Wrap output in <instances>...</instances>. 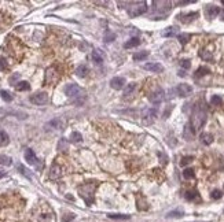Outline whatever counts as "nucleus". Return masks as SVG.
<instances>
[{
	"instance_id": "obj_1",
	"label": "nucleus",
	"mask_w": 224,
	"mask_h": 222,
	"mask_svg": "<svg viewBox=\"0 0 224 222\" xmlns=\"http://www.w3.org/2000/svg\"><path fill=\"white\" fill-rule=\"evenodd\" d=\"M206 118H208V112H206V108H205V104L198 103L194 107L193 114H191L190 125H191V128H193V130L194 132L201 130V128L205 125V122H206Z\"/></svg>"
},
{
	"instance_id": "obj_2",
	"label": "nucleus",
	"mask_w": 224,
	"mask_h": 222,
	"mask_svg": "<svg viewBox=\"0 0 224 222\" xmlns=\"http://www.w3.org/2000/svg\"><path fill=\"white\" fill-rule=\"evenodd\" d=\"M95 186L96 184H92V182H87L84 185H81L78 188V193L80 196L85 200V203L88 206H91L94 203V192H95Z\"/></svg>"
},
{
	"instance_id": "obj_3",
	"label": "nucleus",
	"mask_w": 224,
	"mask_h": 222,
	"mask_svg": "<svg viewBox=\"0 0 224 222\" xmlns=\"http://www.w3.org/2000/svg\"><path fill=\"white\" fill-rule=\"evenodd\" d=\"M131 7H128V14L132 18H136L139 15H143L147 11V3L146 2H133L129 3Z\"/></svg>"
},
{
	"instance_id": "obj_4",
	"label": "nucleus",
	"mask_w": 224,
	"mask_h": 222,
	"mask_svg": "<svg viewBox=\"0 0 224 222\" xmlns=\"http://www.w3.org/2000/svg\"><path fill=\"white\" fill-rule=\"evenodd\" d=\"M65 95L72 99H77V97L84 96V90L77 84H69L65 86Z\"/></svg>"
},
{
	"instance_id": "obj_5",
	"label": "nucleus",
	"mask_w": 224,
	"mask_h": 222,
	"mask_svg": "<svg viewBox=\"0 0 224 222\" xmlns=\"http://www.w3.org/2000/svg\"><path fill=\"white\" fill-rule=\"evenodd\" d=\"M48 101V95L45 92H37L31 96V103L36 104V106H43Z\"/></svg>"
},
{
	"instance_id": "obj_6",
	"label": "nucleus",
	"mask_w": 224,
	"mask_h": 222,
	"mask_svg": "<svg viewBox=\"0 0 224 222\" xmlns=\"http://www.w3.org/2000/svg\"><path fill=\"white\" fill-rule=\"evenodd\" d=\"M59 79V73H56V66H51L45 71V82L47 84H55Z\"/></svg>"
},
{
	"instance_id": "obj_7",
	"label": "nucleus",
	"mask_w": 224,
	"mask_h": 222,
	"mask_svg": "<svg viewBox=\"0 0 224 222\" xmlns=\"http://www.w3.org/2000/svg\"><path fill=\"white\" fill-rule=\"evenodd\" d=\"M165 92H164L162 89H158V90H155V92H153V93H150L149 95V100L151 101L153 104H158V103H161V101L164 100V97H165Z\"/></svg>"
},
{
	"instance_id": "obj_8",
	"label": "nucleus",
	"mask_w": 224,
	"mask_h": 222,
	"mask_svg": "<svg viewBox=\"0 0 224 222\" xmlns=\"http://www.w3.org/2000/svg\"><path fill=\"white\" fill-rule=\"evenodd\" d=\"M177 93H179V96H183V97H186V96H190L191 93H193V86L188 84H179L176 88Z\"/></svg>"
},
{
	"instance_id": "obj_9",
	"label": "nucleus",
	"mask_w": 224,
	"mask_h": 222,
	"mask_svg": "<svg viewBox=\"0 0 224 222\" xmlns=\"http://www.w3.org/2000/svg\"><path fill=\"white\" fill-rule=\"evenodd\" d=\"M62 175V169L59 164L54 163L52 166H51L50 169V173H48V177H50V180H58L59 177Z\"/></svg>"
},
{
	"instance_id": "obj_10",
	"label": "nucleus",
	"mask_w": 224,
	"mask_h": 222,
	"mask_svg": "<svg viewBox=\"0 0 224 222\" xmlns=\"http://www.w3.org/2000/svg\"><path fill=\"white\" fill-rule=\"evenodd\" d=\"M25 160H26V163L28 164H32V166L37 167V160H39V159L36 158L33 150H31V148H28V150L25 151Z\"/></svg>"
},
{
	"instance_id": "obj_11",
	"label": "nucleus",
	"mask_w": 224,
	"mask_h": 222,
	"mask_svg": "<svg viewBox=\"0 0 224 222\" xmlns=\"http://www.w3.org/2000/svg\"><path fill=\"white\" fill-rule=\"evenodd\" d=\"M205 14H206V16L209 19H213V18H216V16L220 14V8L216 7V5L209 4V5H206V7H205Z\"/></svg>"
},
{
	"instance_id": "obj_12",
	"label": "nucleus",
	"mask_w": 224,
	"mask_h": 222,
	"mask_svg": "<svg viewBox=\"0 0 224 222\" xmlns=\"http://www.w3.org/2000/svg\"><path fill=\"white\" fill-rule=\"evenodd\" d=\"M155 117H157V110L155 108H146L143 111V118L146 123H151Z\"/></svg>"
},
{
	"instance_id": "obj_13",
	"label": "nucleus",
	"mask_w": 224,
	"mask_h": 222,
	"mask_svg": "<svg viewBox=\"0 0 224 222\" xmlns=\"http://www.w3.org/2000/svg\"><path fill=\"white\" fill-rule=\"evenodd\" d=\"M144 70H149L151 73H161L164 71V66L161 63H155V62H150L144 65Z\"/></svg>"
},
{
	"instance_id": "obj_14",
	"label": "nucleus",
	"mask_w": 224,
	"mask_h": 222,
	"mask_svg": "<svg viewBox=\"0 0 224 222\" xmlns=\"http://www.w3.org/2000/svg\"><path fill=\"white\" fill-rule=\"evenodd\" d=\"M124 85H125V79L122 78V77H114V78L110 79V86L113 88V89H116V90L122 89Z\"/></svg>"
},
{
	"instance_id": "obj_15",
	"label": "nucleus",
	"mask_w": 224,
	"mask_h": 222,
	"mask_svg": "<svg viewBox=\"0 0 224 222\" xmlns=\"http://www.w3.org/2000/svg\"><path fill=\"white\" fill-rule=\"evenodd\" d=\"M194 134H195V132L193 130L190 123H187V125L184 126V129H183V137H184L187 141H191V140L194 139Z\"/></svg>"
},
{
	"instance_id": "obj_16",
	"label": "nucleus",
	"mask_w": 224,
	"mask_h": 222,
	"mask_svg": "<svg viewBox=\"0 0 224 222\" xmlns=\"http://www.w3.org/2000/svg\"><path fill=\"white\" fill-rule=\"evenodd\" d=\"M197 16H198V12H188V14H180L177 18H179L183 23H188V22H191L193 19H195Z\"/></svg>"
},
{
	"instance_id": "obj_17",
	"label": "nucleus",
	"mask_w": 224,
	"mask_h": 222,
	"mask_svg": "<svg viewBox=\"0 0 224 222\" xmlns=\"http://www.w3.org/2000/svg\"><path fill=\"white\" fill-rule=\"evenodd\" d=\"M9 143H10V137L7 134V132H4L3 129H0V145L6 147V145H9Z\"/></svg>"
},
{
	"instance_id": "obj_18",
	"label": "nucleus",
	"mask_w": 224,
	"mask_h": 222,
	"mask_svg": "<svg viewBox=\"0 0 224 222\" xmlns=\"http://www.w3.org/2000/svg\"><path fill=\"white\" fill-rule=\"evenodd\" d=\"M92 59H94L95 63H98V65H102L103 62V54L100 49H95L94 52H92Z\"/></svg>"
},
{
	"instance_id": "obj_19",
	"label": "nucleus",
	"mask_w": 224,
	"mask_h": 222,
	"mask_svg": "<svg viewBox=\"0 0 224 222\" xmlns=\"http://www.w3.org/2000/svg\"><path fill=\"white\" fill-rule=\"evenodd\" d=\"M176 33H177L176 27L171 26V27H166L165 30H162V32H161V36H162V37H173Z\"/></svg>"
},
{
	"instance_id": "obj_20",
	"label": "nucleus",
	"mask_w": 224,
	"mask_h": 222,
	"mask_svg": "<svg viewBox=\"0 0 224 222\" xmlns=\"http://www.w3.org/2000/svg\"><path fill=\"white\" fill-rule=\"evenodd\" d=\"M15 89L18 90V92H22V90H29L31 89V85H29V82L26 81H20L15 84Z\"/></svg>"
},
{
	"instance_id": "obj_21",
	"label": "nucleus",
	"mask_w": 224,
	"mask_h": 222,
	"mask_svg": "<svg viewBox=\"0 0 224 222\" xmlns=\"http://www.w3.org/2000/svg\"><path fill=\"white\" fill-rule=\"evenodd\" d=\"M76 74H77L78 77H81V78H84V77L88 74V67H87L85 65H81L78 66L77 69H76Z\"/></svg>"
},
{
	"instance_id": "obj_22",
	"label": "nucleus",
	"mask_w": 224,
	"mask_h": 222,
	"mask_svg": "<svg viewBox=\"0 0 224 222\" xmlns=\"http://www.w3.org/2000/svg\"><path fill=\"white\" fill-rule=\"evenodd\" d=\"M201 141L204 143L205 145H209L213 143V136L210 133H202L201 134Z\"/></svg>"
},
{
	"instance_id": "obj_23",
	"label": "nucleus",
	"mask_w": 224,
	"mask_h": 222,
	"mask_svg": "<svg viewBox=\"0 0 224 222\" xmlns=\"http://www.w3.org/2000/svg\"><path fill=\"white\" fill-rule=\"evenodd\" d=\"M139 44H140V40H139L138 37H133V38H131V40H128L127 43L124 44V48H133V47L139 45Z\"/></svg>"
},
{
	"instance_id": "obj_24",
	"label": "nucleus",
	"mask_w": 224,
	"mask_h": 222,
	"mask_svg": "<svg viewBox=\"0 0 224 222\" xmlns=\"http://www.w3.org/2000/svg\"><path fill=\"white\" fill-rule=\"evenodd\" d=\"M208 73H209V69H208V67H205V66H201V67H199L198 70L195 71V74H194V77H195V78H201V77L206 76Z\"/></svg>"
},
{
	"instance_id": "obj_25",
	"label": "nucleus",
	"mask_w": 224,
	"mask_h": 222,
	"mask_svg": "<svg viewBox=\"0 0 224 222\" xmlns=\"http://www.w3.org/2000/svg\"><path fill=\"white\" fill-rule=\"evenodd\" d=\"M0 164H2V166H11L13 159L7 155H0Z\"/></svg>"
},
{
	"instance_id": "obj_26",
	"label": "nucleus",
	"mask_w": 224,
	"mask_h": 222,
	"mask_svg": "<svg viewBox=\"0 0 224 222\" xmlns=\"http://www.w3.org/2000/svg\"><path fill=\"white\" fill-rule=\"evenodd\" d=\"M150 55L149 51H142V52H138V54L133 55V60H144L147 59V56Z\"/></svg>"
},
{
	"instance_id": "obj_27",
	"label": "nucleus",
	"mask_w": 224,
	"mask_h": 222,
	"mask_svg": "<svg viewBox=\"0 0 224 222\" xmlns=\"http://www.w3.org/2000/svg\"><path fill=\"white\" fill-rule=\"evenodd\" d=\"M81 140H83V136H81V133H78V132H72V134H70V141L80 143Z\"/></svg>"
},
{
	"instance_id": "obj_28",
	"label": "nucleus",
	"mask_w": 224,
	"mask_h": 222,
	"mask_svg": "<svg viewBox=\"0 0 224 222\" xmlns=\"http://www.w3.org/2000/svg\"><path fill=\"white\" fill-rule=\"evenodd\" d=\"M135 89H136V82H131V84H128V86L124 89V95L125 96L131 95V93H132Z\"/></svg>"
},
{
	"instance_id": "obj_29",
	"label": "nucleus",
	"mask_w": 224,
	"mask_h": 222,
	"mask_svg": "<svg viewBox=\"0 0 224 222\" xmlns=\"http://www.w3.org/2000/svg\"><path fill=\"white\" fill-rule=\"evenodd\" d=\"M194 175H195V173H194L193 169H186L184 171H183V177H184L186 180H191V178H194Z\"/></svg>"
},
{
	"instance_id": "obj_30",
	"label": "nucleus",
	"mask_w": 224,
	"mask_h": 222,
	"mask_svg": "<svg viewBox=\"0 0 224 222\" xmlns=\"http://www.w3.org/2000/svg\"><path fill=\"white\" fill-rule=\"evenodd\" d=\"M0 95H2V99H3L4 101H7V103H10V101L13 100V96L10 95V92H7V90H0Z\"/></svg>"
},
{
	"instance_id": "obj_31",
	"label": "nucleus",
	"mask_w": 224,
	"mask_h": 222,
	"mask_svg": "<svg viewBox=\"0 0 224 222\" xmlns=\"http://www.w3.org/2000/svg\"><path fill=\"white\" fill-rule=\"evenodd\" d=\"M198 197V192L197 191H188V192H186V199L187 200H194V199H197Z\"/></svg>"
},
{
	"instance_id": "obj_32",
	"label": "nucleus",
	"mask_w": 224,
	"mask_h": 222,
	"mask_svg": "<svg viewBox=\"0 0 224 222\" xmlns=\"http://www.w3.org/2000/svg\"><path fill=\"white\" fill-rule=\"evenodd\" d=\"M168 218H180V217H183V211L180 210H175V211H171V213H168Z\"/></svg>"
},
{
	"instance_id": "obj_33",
	"label": "nucleus",
	"mask_w": 224,
	"mask_h": 222,
	"mask_svg": "<svg viewBox=\"0 0 224 222\" xmlns=\"http://www.w3.org/2000/svg\"><path fill=\"white\" fill-rule=\"evenodd\" d=\"M199 56H201L204 60H212V59H213L212 54H210L209 51H205V49H204V51L199 52Z\"/></svg>"
},
{
	"instance_id": "obj_34",
	"label": "nucleus",
	"mask_w": 224,
	"mask_h": 222,
	"mask_svg": "<svg viewBox=\"0 0 224 222\" xmlns=\"http://www.w3.org/2000/svg\"><path fill=\"white\" fill-rule=\"evenodd\" d=\"M210 103H212L213 106H221L223 100H221V97L219 95H215V96H212V99H210Z\"/></svg>"
},
{
	"instance_id": "obj_35",
	"label": "nucleus",
	"mask_w": 224,
	"mask_h": 222,
	"mask_svg": "<svg viewBox=\"0 0 224 222\" xmlns=\"http://www.w3.org/2000/svg\"><path fill=\"white\" fill-rule=\"evenodd\" d=\"M109 218H111V219H128L129 215H125V214H109Z\"/></svg>"
},
{
	"instance_id": "obj_36",
	"label": "nucleus",
	"mask_w": 224,
	"mask_h": 222,
	"mask_svg": "<svg viewBox=\"0 0 224 222\" xmlns=\"http://www.w3.org/2000/svg\"><path fill=\"white\" fill-rule=\"evenodd\" d=\"M193 160H194V156H183L182 160H180V164H182V166H187V164L191 163Z\"/></svg>"
},
{
	"instance_id": "obj_37",
	"label": "nucleus",
	"mask_w": 224,
	"mask_h": 222,
	"mask_svg": "<svg viewBox=\"0 0 224 222\" xmlns=\"http://www.w3.org/2000/svg\"><path fill=\"white\" fill-rule=\"evenodd\" d=\"M114 38H116V34H114V33H111V32H106L105 33V41H106V43H111Z\"/></svg>"
},
{
	"instance_id": "obj_38",
	"label": "nucleus",
	"mask_w": 224,
	"mask_h": 222,
	"mask_svg": "<svg viewBox=\"0 0 224 222\" xmlns=\"http://www.w3.org/2000/svg\"><path fill=\"white\" fill-rule=\"evenodd\" d=\"M58 150H61V151L67 150V141H66L65 139H61V140H59V143H58Z\"/></svg>"
},
{
	"instance_id": "obj_39",
	"label": "nucleus",
	"mask_w": 224,
	"mask_h": 222,
	"mask_svg": "<svg viewBox=\"0 0 224 222\" xmlns=\"http://www.w3.org/2000/svg\"><path fill=\"white\" fill-rule=\"evenodd\" d=\"M177 38H179V41L183 44V45H184V44L188 41V38H190V34H187V33H183V34H179V37H177Z\"/></svg>"
},
{
	"instance_id": "obj_40",
	"label": "nucleus",
	"mask_w": 224,
	"mask_h": 222,
	"mask_svg": "<svg viewBox=\"0 0 224 222\" xmlns=\"http://www.w3.org/2000/svg\"><path fill=\"white\" fill-rule=\"evenodd\" d=\"M180 66H182L183 69H190L191 63H190V60L188 59H182L180 60Z\"/></svg>"
},
{
	"instance_id": "obj_41",
	"label": "nucleus",
	"mask_w": 224,
	"mask_h": 222,
	"mask_svg": "<svg viewBox=\"0 0 224 222\" xmlns=\"http://www.w3.org/2000/svg\"><path fill=\"white\" fill-rule=\"evenodd\" d=\"M221 196H223V193H221V191H219V189H216V191L212 192V199L217 200V199H220Z\"/></svg>"
},
{
	"instance_id": "obj_42",
	"label": "nucleus",
	"mask_w": 224,
	"mask_h": 222,
	"mask_svg": "<svg viewBox=\"0 0 224 222\" xmlns=\"http://www.w3.org/2000/svg\"><path fill=\"white\" fill-rule=\"evenodd\" d=\"M7 69V62L4 58H0V71H3Z\"/></svg>"
},
{
	"instance_id": "obj_43",
	"label": "nucleus",
	"mask_w": 224,
	"mask_h": 222,
	"mask_svg": "<svg viewBox=\"0 0 224 222\" xmlns=\"http://www.w3.org/2000/svg\"><path fill=\"white\" fill-rule=\"evenodd\" d=\"M50 125H51V126H55L56 129H59V128H61V125H62V122L58 119V118H56V119L51 121V122H50Z\"/></svg>"
},
{
	"instance_id": "obj_44",
	"label": "nucleus",
	"mask_w": 224,
	"mask_h": 222,
	"mask_svg": "<svg viewBox=\"0 0 224 222\" xmlns=\"http://www.w3.org/2000/svg\"><path fill=\"white\" fill-rule=\"evenodd\" d=\"M73 218H74V214H66V215L62 218V222H69V221H72Z\"/></svg>"
},
{
	"instance_id": "obj_45",
	"label": "nucleus",
	"mask_w": 224,
	"mask_h": 222,
	"mask_svg": "<svg viewBox=\"0 0 224 222\" xmlns=\"http://www.w3.org/2000/svg\"><path fill=\"white\" fill-rule=\"evenodd\" d=\"M190 3H194L193 0H190V2H177L176 4L177 5H186V4H190Z\"/></svg>"
},
{
	"instance_id": "obj_46",
	"label": "nucleus",
	"mask_w": 224,
	"mask_h": 222,
	"mask_svg": "<svg viewBox=\"0 0 224 222\" xmlns=\"http://www.w3.org/2000/svg\"><path fill=\"white\" fill-rule=\"evenodd\" d=\"M96 4H103V5H106V4H107V2H96Z\"/></svg>"
},
{
	"instance_id": "obj_47",
	"label": "nucleus",
	"mask_w": 224,
	"mask_h": 222,
	"mask_svg": "<svg viewBox=\"0 0 224 222\" xmlns=\"http://www.w3.org/2000/svg\"><path fill=\"white\" fill-rule=\"evenodd\" d=\"M3 175H4V173H0V177H3Z\"/></svg>"
},
{
	"instance_id": "obj_48",
	"label": "nucleus",
	"mask_w": 224,
	"mask_h": 222,
	"mask_svg": "<svg viewBox=\"0 0 224 222\" xmlns=\"http://www.w3.org/2000/svg\"><path fill=\"white\" fill-rule=\"evenodd\" d=\"M221 4H223V5H224V0H221Z\"/></svg>"
},
{
	"instance_id": "obj_49",
	"label": "nucleus",
	"mask_w": 224,
	"mask_h": 222,
	"mask_svg": "<svg viewBox=\"0 0 224 222\" xmlns=\"http://www.w3.org/2000/svg\"><path fill=\"white\" fill-rule=\"evenodd\" d=\"M223 16H224V12H223Z\"/></svg>"
}]
</instances>
